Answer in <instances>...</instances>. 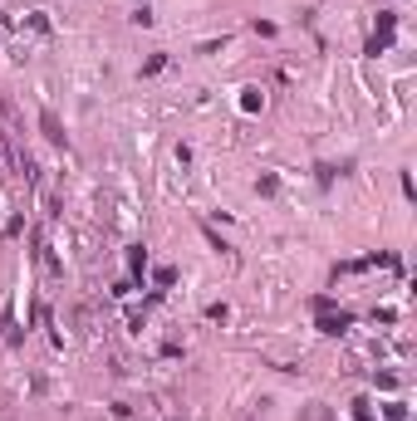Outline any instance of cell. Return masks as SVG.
I'll use <instances>...</instances> for the list:
<instances>
[{"mask_svg": "<svg viewBox=\"0 0 417 421\" xmlns=\"http://www.w3.org/2000/svg\"><path fill=\"white\" fill-rule=\"evenodd\" d=\"M40 132H44V142L69 147V132H64V122H59V113H54V108H40Z\"/></svg>", "mask_w": 417, "mask_h": 421, "instance_id": "cell-3", "label": "cell"}, {"mask_svg": "<svg viewBox=\"0 0 417 421\" xmlns=\"http://www.w3.org/2000/svg\"><path fill=\"white\" fill-rule=\"evenodd\" d=\"M162 69H167V54H152V59H147V64L138 69V79H157Z\"/></svg>", "mask_w": 417, "mask_h": 421, "instance_id": "cell-10", "label": "cell"}, {"mask_svg": "<svg viewBox=\"0 0 417 421\" xmlns=\"http://www.w3.org/2000/svg\"><path fill=\"white\" fill-rule=\"evenodd\" d=\"M246 421H265V417H255V412H250V417H246Z\"/></svg>", "mask_w": 417, "mask_h": 421, "instance_id": "cell-18", "label": "cell"}, {"mask_svg": "<svg viewBox=\"0 0 417 421\" xmlns=\"http://www.w3.org/2000/svg\"><path fill=\"white\" fill-rule=\"evenodd\" d=\"M172 284H177V265H157V270H152V289H162V294H167Z\"/></svg>", "mask_w": 417, "mask_h": 421, "instance_id": "cell-7", "label": "cell"}, {"mask_svg": "<svg viewBox=\"0 0 417 421\" xmlns=\"http://www.w3.org/2000/svg\"><path fill=\"white\" fill-rule=\"evenodd\" d=\"M353 323H358L353 309H339V304H334V309H324V314H314V328H319L324 338H344Z\"/></svg>", "mask_w": 417, "mask_h": 421, "instance_id": "cell-2", "label": "cell"}, {"mask_svg": "<svg viewBox=\"0 0 417 421\" xmlns=\"http://www.w3.org/2000/svg\"><path fill=\"white\" fill-rule=\"evenodd\" d=\"M197 230H202V240H207V245H211V250H216V255H231V245H226V240H221V235L211 230L207 220H197Z\"/></svg>", "mask_w": 417, "mask_h": 421, "instance_id": "cell-8", "label": "cell"}, {"mask_svg": "<svg viewBox=\"0 0 417 421\" xmlns=\"http://www.w3.org/2000/svg\"><path fill=\"white\" fill-rule=\"evenodd\" d=\"M393 39H398V10H378V25H373V34H368V49L363 54H388L393 49Z\"/></svg>", "mask_w": 417, "mask_h": 421, "instance_id": "cell-1", "label": "cell"}, {"mask_svg": "<svg viewBox=\"0 0 417 421\" xmlns=\"http://www.w3.org/2000/svg\"><path fill=\"white\" fill-rule=\"evenodd\" d=\"M133 25H143V30H147V25H152V10H147V5H138V10H133Z\"/></svg>", "mask_w": 417, "mask_h": 421, "instance_id": "cell-17", "label": "cell"}, {"mask_svg": "<svg viewBox=\"0 0 417 421\" xmlns=\"http://www.w3.org/2000/svg\"><path fill=\"white\" fill-rule=\"evenodd\" d=\"M167 421H187V417H167Z\"/></svg>", "mask_w": 417, "mask_h": 421, "instance_id": "cell-19", "label": "cell"}, {"mask_svg": "<svg viewBox=\"0 0 417 421\" xmlns=\"http://www.w3.org/2000/svg\"><path fill=\"white\" fill-rule=\"evenodd\" d=\"M241 108H246V113H260V108H265V94H260V89H241Z\"/></svg>", "mask_w": 417, "mask_h": 421, "instance_id": "cell-9", "label": "cell"}, {"mask_svg": "<svg viewBox=\"0 0 417 421\" xmlns=\"http://www.w3.org/2000/svg\"><path fill=\"white\" fill-rule=\"evenodd\" d=\"M143 275H147V245H128V284L138 289Z\"/></svg>", "mask_w": 417, "mask_h": 421, "instance_id": "cell-6", "label": "cell"}, {"mask_svg": "<svg viewBox=\"0 0 417 421\" xmlns=\"http://www.w3.org/2000/svg\"><path fill=\"white\" fill-rule=\"evenodd\" d=\"M349 412H353V421H378V417H373V402H368V397H353V407H349Z\"/></svg>", "mask_w": 417, "mask_h": 421, "instance_id": "cell-11", "label": "cell"}, {"mask_svg": "<svg viewBox=\"0 0 417 421\" xmlns=\"http://www.w3.org/2000/svg\"><path fill=\"white\" fill-rule=\"evenodd\" d=\"M25 235V210H15L10 220H5V240H20Z\"/></svg>", "mask_w": 417, "mask_h": 421, "instance_id": "cell-13", "label": "cell"}, {"mask_svg": "<svg viewBox=\"0 0 417 421\" xmlns=\"http://www.w3.org/2000/svg\"><path fill=\"white\" fill-rule=\"evenodd\" d=\"M349 172H353V157H344V162H319V167H314V182L329 191V187H334V177H349Z\"/></svg>", "mask_w": 417, "mask_h": 421, "instance_id": "cell-4", "label": "cell"}, {"mask_svg": "<svg viewBox=\"0 0 417 421\" xmlns=\"http://www.w3.org/2000/svg\"><path fill=\"white\" fill-rule=\"evenodd\" d=\"M0 338H5V348H20L25 343V328L15 318V304H5V314H0Z\"/></svg>", "mask_w": 417, "mask_h": 421, "instance_id": "cell-5", "label": "cell"}, {"mask_svg": "<svg viewBox=\"0 0 417 421\" xmlns=\"http://www.w3.org/2000/svg\"><path fill=\"white\" fill-rule=\"evenodd\" d=\"M383 417L388 421H408V407H403V402H383Z\"/></svg>", "mask_w": 417, "mask_h": 421, "instance_id": "cell-16", "label": "cell"}, {"mask_svg": "<svg viewBox=\"0 0 417 421\" xmlns=\"http://www.w3.org/2000/svg\"><path fill=\"white\" fill-rule=\"evenodd\" d=\"M25 25H30V30H35V34H49V30H54V25H49V15H44V10H35V15H25Z\"/></svg>", "mask_w": 417, "mask_h": 421, "instance_id": "cell-12", "label": "cell"}, {"mask_svg": "<svg viewBox=\"0 0 417 421\" xmlns=\"http://www.w3.org/2000/svg\"><path fill=\"white\" fill-rule=\"evenodd\" d=\"M207 318H211V323H226V318H231V304H221V299L207 304Z\"/></svg>", "mask_w": 417, "mask_h": 421, "instance_id": "cell-15", "label": "cell"}, {"mask_svg": "<svg viewBox=\"0 0 417 421\" xmlns=\"http://www.w3.org/2000/svg\"><path fill=\"white\" fill-rule=\"evenodd\" d=\"M255 191H260V196H275V191H280V177H275V172H265V177L255 182Z\"/></svg>", "mask_w": 417, "mask_h": 421, "instance_id": "cell-14", "label": "cell"}]
</instances>
